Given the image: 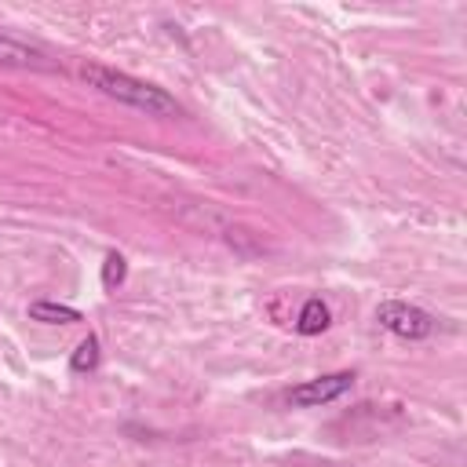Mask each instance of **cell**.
<instances>
[{
  "mask_svg": "<svg viewBox=\"0 0 467 467\" xmlns=\"http://www.w3.org/2000/svg\"><path fill=\"white\" fill-rule=\"evenodd\" d=\"M80 77L95 91H102L106 99H117V102H124V106H131V109H139L146 117H175L179 113V102L168 91H161V88H153V84H146V80H139L131 73H120V69H109V66L88 62L80 69Z\"/></svg>",
  "mask_w": 467,
  "mask_h": 467,
  "instance_id": "obj_1",
  "label": "cell"
},
{
  "mask_svg": "<svg viewBox=\"0 0 467 467\" xmlns=\"http://www.w3.org/2000/svg\"><path fill=\"white\" fill-rule=\"evenodd\" d=\"M376 321H379L387 332L401 336V339H427V336L434 332V317H431L427 310L412 306V303H401V299L379 303V306H376Z\"/></svg>",
  "mask_w": 467,
  "mask_h": 467,
  "instance_id": "obj_2",
  "label": "cell"
},
{
  "mask_svg": "<svg viewBox=\"0 0 467 467\" xmlns=\"http://www.w3.org/2000/svg\"><path fill=\"white\" fill-rule=\"evenodd\" d=\"M350 387H354V372H328V376H317V379H306V383L292 387L288 405L292 409H317V405H328V401L343 398Z\"/></svg>",
  "mask_w": 467,
  "mask_h": 467,
  "instance_id": "obj_3",
  "label": "cell"
},
{
  "mask_svg": "<svg viewBox=\"0 0 467 467\" xmlns=\"http://www.w3.org/2000/svg\"><path fill=\"white\" fill-rule=\"evenodd\" d=\"M0 66H18V69H55V62H51L40 47H33V44H26V40H15V36H4V33H0Z\"/></svg>",
  "mask_w": 467,
  "mask_h": 467,
  "instance_id": "obj_4",
  "label": "cell"
},
{
  "mask_svg": "<svg viewBox=\"0 0 467 467\" xmlns=\"http://www.w3.org/2000/svg\"><path fill=\"white\" fill-rule=\"evenodd\" d=\"M29 317L33 321H44V325H73V321H80V310L77 306H66V303L36 299V303H29Z\"/></svg>",
  "mask_w": 467,
  "mask_h": 467,
  "instance_id": "obj_5",
  "label": "cell"
},
{
  "mask_svg": "<svg viewBox=\"0 0 467 467\" xmlns=\"http://www.w3.org/2000/svg\"><path fill=\"white\" fill-rule=\"evenodd\" d=\"M325 328H328V306L314 296V299L303 303V310H299V317H296V332H299V336H321Z\"/></svg>",
  "mask_w": 467,
  "mask_h": 467,
  "instance_id": "obj_6",
  "label": "cell"
},
{
  "mask_svg": "<svg viewBox=\"0 0 467 467\" xmlns=\"http://www.w3.org/2000/svg\"><path fill=\"white\" fill-rule=\"evenodd\" d=\"M69 368L73 372H95L99 368V336H88L77 343L73 358H69Z\"/></svg>",
  "mask_w": 467,
  "mask_h": 467,
  "instance_id": "obj_7",
  "label": "cell"
},
{
  "mask_svg": "<svg viewBox=\"0 0 467 467\" xmlns=\"http://www.w3.org/2000/svg\"><path fill=\"white\" fill-rule=\"evenodd\" d=\"M124 277H128L124 255H120V252H109L106 263H102V285H106V288H117V285H124Z\"/></svg>",
  "mask_w": 467,
  "mask_h": 467,
  "instance_id": "obj_8",
  "label": "cell"
}]
</instances>
